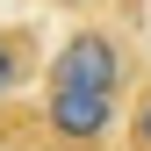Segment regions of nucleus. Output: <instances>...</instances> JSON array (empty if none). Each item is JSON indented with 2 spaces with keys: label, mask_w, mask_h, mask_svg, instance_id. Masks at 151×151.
Instances as JSON below:
<instances>
[{
  "label": "nucleus",
  "mask_w": 151,
  "mask_h": 151,
  "mask_svg": "<svg viewBox=\"0 0 151 151\" xmlns=\"http://www.w3.org/2000/svg\"><path fill=\"white\" fill-rule=\"evenodd\" d=\"M43 122H50L58 144L93 151V144H108V129H115V93H101V86H58V79H50Z\"/></svg>",
  "instance_id": "obj_1"
},
{
  "label": "nucleus",
  "mask_w": 151,
  "mask_h": 151,
  "mask_svg": "<svg viewBox=\"0 0 151 151\" xmlns=\"http://www.w3.org/2000/svg\"><path fill=\"white\" fill-rule=\"evenodd\" d=\"M129 137H137V151H151V93L137 101V115H129Z\"/></svg>",
  "instance_id": "obj_4"
},
{
  "label": "nucleus",
  "mask_w": 151,
  "mask_h": 151,
  "mask_svg": "<svg viewBox=\"0 0 151 151\" xmlns=\"http://www.w3.org/2000/svg\"><path fill=\"white\" fill-rule=\"evenodd\" d=\"M14 86H22V43H14V36H0V101H7Z\"/></svg>",
  "instance_id": "obj_3"
},
{
  "label": "nucleus",
  "mask_w": 151,
  "mask_h": 151,
  "mask_svg": "<svg viewBox=\"0 0 151 151\" xmlns=\"http://www.w3.org/2000/svg\"><path fill=\"white\" fill-rule=\"evenodd\" d=\"M122 72H129V58H122V43H115L108 29H72L65 43H58V58H50V79H58V86L122 93Z\"/></svg>",
  "instance_id": "obj_2"
}]
</instances>
